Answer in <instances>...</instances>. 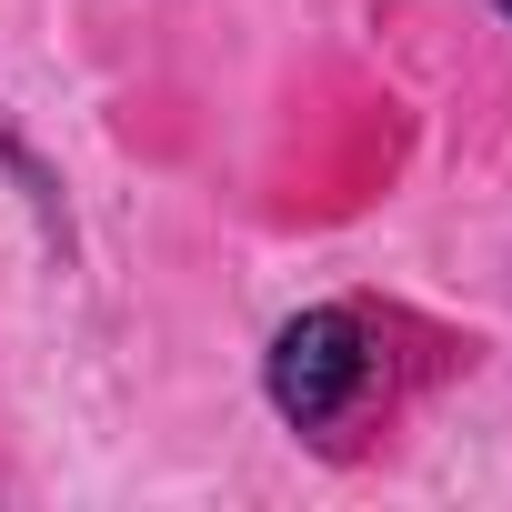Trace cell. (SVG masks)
<instances>
[{
    "label": "cell",
    "instance_id": "6da1fadb",
    "mask_svg": "<svg viewBox=\"0 0 512 512\" xmlns=\"http://www.w3.org/2000/svg\"><path fill=\"white\" fill-rule=\"evenodd\" d=\"M262 392H272V412L292 432H332L372 392V332H362V312H342V302L292 312L272 332V352H262Z\"/></svg>",
    "mask_w": 512,
    "mask_h": 512
},
{
    "label": "cell",
    "instance_id": "7a4b0ae2",
    "mask_svg": "<svg viewBox=\"0 0 512 512\" xmlns=\"http://www.w3.org/2000/svg\"><path fill=\"white\" fill-rule=\"evenodd\" d=\"M492 11H502V21H512V0H492Z\"/></svg>",
    "mask_w": 512,
    "mask_h": 512
}]
</instances>
